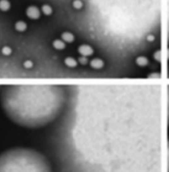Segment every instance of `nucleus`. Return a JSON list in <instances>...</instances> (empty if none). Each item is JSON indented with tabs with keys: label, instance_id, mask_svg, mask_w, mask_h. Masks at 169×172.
<instances>
[{
	"label": "nucleus",
	"instance_id": "7ed1b4c3",
	"mask_svg": "<svg viewBox=\"0 0 169 172\" xmlns=\"http://www.w3.org/2000/svg\"><path fill=\"white\" fill-rule=\"evenodd\" d=\"M27 16L31 19H37L40 17V11L35 6H31L26 10Z\"/></svg>",
	"mask_w": 169,
	"mask_h": 172
},
{
	"label": "nucleus",
	"instance_id": "ddd939ff",
	"mask_svg": "<svg viewBox=\"0 0 169 172\" xmlns=\"http://www.w3.org/2000/svg\"><path fill=\"white\" fill-rule=\"evenodd\" d=\"M2 53L3 55H11V53H12V50L11 48L9 46H5L2 47Z\"/></svg>",
	"mask_w": 169,
	"mask_h": 172
},
{
	"label": "nucleus",
	"instance_id": "f03ea898",
	"mask_svg": "<svg viewBox=\"0 0 169 172\" xmlns=\"http://www.w3.org/2000/svg\"><path fill=\"white\" fill-rule=\"evenodd\" d=\"M0 172H53L47 158L35 149L15 147L0 154Z\"/></svg>",
	"mask_w": 169,
	"mask_h": 172
},
{
	"label": "nucleus",
	"instance_id": "f3484780",
	"mask_svg": "<svg viewBox=\"0 0 169 172\" xmlns=\"http://www.w3.org/2000/svg\"><path fill=\"white\" fill-rule=\"evenodd\" d=\"M147 39L149 42H153L154 40V36L153 35H149L147 37Z\"/></svg>",
	"mask_w": 169,
	"mask_h": 172
},
{
	"label": "nucleus",
	"instance_id": "20e7f679",
	"mask_svg": "<svg viewBox=\"0 0 169 172\" xmlns=\"http://www.w3.org/2000/svg\"><path fill=\"white\" fill-rule=\"evenodd\" d=\"M78 52L81 56L88 57L92 55L94 52L93 47L88 44H82L78 47Z\"/></svg>",
	"mask_w": 169,
	"mask_h": 172
},
{
	"label": "nucleus",
	"instance_id": "2eb2a0df",
	"mask_svg": "<svg viewBox=\"0 0 169 172\" xmlns=\"http://www.w3.org/2000/svg\"><path fill=\"white\" fill-rule=\"evenodd\" d=\"M78 61L80 64L83 65H85L88 63V59L87 57L81 56L78 58Z\"/></svg>",
	"mask_w": 169,
	"mask_h": 172
},
{
	"label": "nucleus",
	"instance_id": "423d86ee",
	"mask_svg": "<svg viewBox=\"0 0 169 172\" xmlns=\"http://www.w3.org/2000/svg\"><path fill=\"white\" fill-rule=\"evenodd\" d=\"M61 39L65 43H72L75 40V36L70 32H64L61 35Z\"/></svg>",
	"mask_w": 169,
	"mask_h": 172
},
{
	"label": "nucleus",
	"instance_id": "f8f14e48",
	"mask_svg": "<svg viewBox=\"0 0 169 172\" xmlns=\"http://www.w3.org/2000/svg\"><path fill=\"white\" fill-rule=\"evenodd\" d=\"M41 11L44 14V15L47 16L50 15L53 11L52 7L50 6V5H48V4L43 5L41 7Z\"/></svg>",
	"mask_w": 169,
	"mask_h": 172
},
{
	"label": "nucleus",
	"instance_id": "1a4fd4ad",
	"mask_svg": "<svg viewBox=\"0 0 169 172\" xmlns=\"http://www.w3.org/2000/svg\"><path fill=\"white\" fill-rule=\"evenodd\" d=\"M64 63L69 68H75L77 65V61L74 57H67L64 59Z\"/></svg>",
	"mask_w": 169,
	"mask_h": 172
},
{
	"label": "nucleus",
	"instance_id": "dca6fc26",
	"mask_svg": "<svg viewBox=\"0 0 169 172\" xmlns=\"http://www.w3.org/2000/svg\"><path fill=\"white\" fill-rule=\"evenodd\" d=\"M23 66L25 67L26 69H31V68H32L33 66V63L31 60H26L24 61L23 63Z\"/></svg>",
	"mask_w": 169,
	"mask_h": 172
},
{
	"label": "nucleus",
	"instance_id": "6e6552de",
	"mask_svg": "<svg viewBox=\"0 0 169 172\" xmlns=\"http://www.w3.org/2000/svg\"><path fill=\"white\" fill-rule=\"evenodd\" d=\"M15 28L18 32H25L27 28V25L25 22L23 21H18L15 24Z\"/></svg>",
	"mask_w": 169,
	"mask_h": 172
},
{
	"label": "nucleus",
	"instance_id": "39448f33",
	"mask_svg": "<svg viewBox=\"0 0 169 172\" xmlns=\"http://www.w3.org/2000/svg\"><path fill=\"white\" fill-rule=\"evenodd\" d=\"M104 63L103 59L100 58H95L90 61V65L92 68L95 69H102L104 67Z\"/></svg>",
	"mask_w": 169,
	"mask_h": 172
},
{
	"label": "nucleus",
	"instance_id": "9b49d317",
	"mask_svg": "<svg viewBox=\"0 0 169 172\" xmlns=\"http://www.w3.org/2000/svg\"><path fill=\"white\" fill-rule=\"evenodd\" d=\"M11 7V3L8 0H0V10L7 11Z\"/></svg>",
	"mask_w": 169,
	"mask_h": 172
},
{
	"label": "nucleus",
	"instance_id": "9d476101",
	"mask_svg": "<svg viewBox=\"0 0 169 172\" xmlns=\"http://www.w3.org/2000/svg\"><path fill=\"white\" fill-rule=\"evenodd\" d=\"M136 62L137 65L140 67H145L149 63V60L146 57L140 55L137 57L136 59Z\"/></svg>",
	"mask_w": 169,
	"mask_h": 172
},
{
	"label": "nucleus",
	"instance_id": "4468645a",
	"mask_svg": "<svg viewBox=\"0 0 169 172\" xmlns=\"http://www.w3.org/2000/svg\"><path fill=\"white\" fill-rule=\"evenodd\" d=\"M72 6L76 9H80L83 7V2L81 0H74L72 3Z\"/></svg>",
	"mask_w": 169,
	"mask_h": 172
},
{
	"label": "nucleus",
	"instance_id": "f257e3e1",
	"mask_svg": "<svg viewBox=\"0 0 169 172\" xmlns=\"http://www.w3.org/2000/svg\"><path fill=\"white\" fill-rule=\"evenodd\" d=\"M2 108L9 120L21 127H44L60 116L64 100L57 91L11 90L2 99Z\"/></svg>",
	"mask_w": 169,
	"mask_h": 172
},
{
	"label": "nucleus",
	"instance_id": "a211bd4d",
	"mask_svg": "<svg viewBox=\"0 0 169 172\" xmlns=\"http://www.w3.org/2000/svg\"><path fill=\"white\" fill-rule=\"evenodd\" d=\"M168 171L169 172V142L168 145Z\"/></svg>",
	"mask_w": 169,
	"mask_h": 172
},
{
	"label": "nucleus",
	"instance_id": "0eeeda50",
	"mask_svg": "<svg viewBox=\"0 0 169 172\" xmlns=\"http://www.w3.org/2000/svg\"><path fill=\"white\" fill-rule=\"evenodd\" d=\"M52 46L54 47V48L57 50H64L65 47V42H64L61 39H56L53 41Z\"/></svg>",
	"mask_w": 169,
	"mask_h": 172
}]
</instances>
